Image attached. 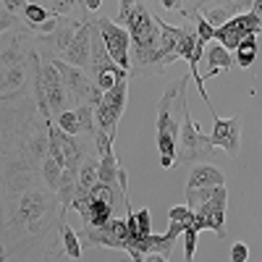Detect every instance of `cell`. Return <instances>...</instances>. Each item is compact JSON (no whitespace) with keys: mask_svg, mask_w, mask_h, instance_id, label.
Instances as JSON below:
<instances>
[{"mask_svg":"<svg viewBox=\"0 0 262 262\" xmlns=\"http://www.w3.org/2000/svg\"><path fill=\"white\" fill-rule=\"evenodd\" d=\"M168 217H170V223H181L184 228H194V223H196V212L191 210V207H186V205H176V207H170V212H168Z\"/></svg>","mask_w":262,"mask_h":262,"instance_id":"20","label":"cell"},{"mask_svg":"<svg viewBox=\"0 0 262 262\" xmlns=\"http://www.w3.org/2000/svg\"><path fill=\"white\" fill-rule=\"evenodd\" d=\"M249 259V247L244 242H236L231 247V262H247Z\"/></svg>","mask_w":262,"mask_h":262,"instance_id":"23","label":"cell"},{"mask_svg":"<svg viewBox=\"0 0 262 262\" xmlns=\"http://www.w3.org/2000/svg\"><path fill=\"white\" fill-rule=\"evenodd\" d=\"M226 186V176L212 165H194L189 173V184L186 191H205V189H221Z\"/></svg>","mask_w":262,"mask_h":262,"instance_id":"9","label":"cell"},{"mask_svg":"<svg viewBox=\"0 0 262 262\" xmlns=\"http://www.w3.org/2000/svg\"><path fill=\"white\" fill-rule=\"evenodd\" d=\"M186 86L189 79H176L168 84V90L163 92L158 102V149H160V163L163 168H173L179 152V131L186 111Z\"/></svg>","mask_w":262,"mask_h":262,"instance_id":"1","label":"cell"},{"mask_svg":"<svg viewBox=\"0 0 262 262\" xmlns=\"http://www.w3.org/2000/svg\"><path fill=\"white\" fill-rule=\"evenodd\" d=\"M42 210H45V194L29 191L24 200H21V205H18V221H29V223H34L37 217L42 215Z\"/></svg>","mask_w":262,"mask_h":262,"instance_id":"12","label":"cell"},{"mask_svg":"<svg viewBox=\"0 0 262 262\" xmlns=\"http://www.w3.org/2000/svg\"><path fill=\"white\" fill-rule=\"evenodd\" d=\"M254 58H257V34L247 37L242 45H238L233 60H236V66H242V69H249V66L254 63Z\"/></svg>","mask_w":262,"mask_h":262,"instance_id":"15","label":"cell"},{"mask_svg":"<svg viewBox=\"0 0 262 262\" xmlns=\"http://www.w3.org/2000/svg\"><path fill=\"white\" fill-rule=\"evenodd\" d=\"M86 238L92 244H100V247H107V249H126L128 242H131V233H128V226H126V217H113L107 226L102 228H90L86 226Z\"/></svg>","mask_w":262,"mask_h":262,"instance_id":"6","label":"cell"},{"mask_svg":"<svg viewBox=\"0 0 262 262\" xmlns=\"http://www.w3.org/2000/svg\"><path fill=\"white\" fill-rule=\"evenodd\" d=\"M215 149L212 139L205 137L200 128H196L191 113H189V105H186V111H184V131H181V155L184 160L194 163V160H205L210 152Z\"/></svg>","mask_w":262,"mask_h":262,"instance_id":"5","label":"cell"},{"mask_svg":"<svg viewBox=\"0 0 262 262\" xmlns=\"http://www.w3.org/2000/svg\"><path fill=\"white\" fill-rule=\"evenodd\" d=\"M118 173H121V165L116 163V152L100 160V184H118Z\"/></svg>","mask_w":262,"mask_h":262,"instance_id":"16","label":"cell"},{"mask_svg":"<svg viewBox=\"0 0 262 262\" xmlns=\"http://www.w3.org/2000/svg\"><path fill=\"white\" fill-rule=\"evenodd\" d=\"M97 27H100L107 55L113 58L116 66H121L123 71L131 74V37H128V32L105 16H97Z\"/></svg>","mask_w":262,"mask_h":262,"instance_id":"2","label":"cell"},{"mask_svg":"<svg viewBox=\"0 0 262 262\" xmlns=\"http://www.w3.org/2000/svg\"><path fill=\"white\" fill-rule=\"evenodd\" d=\"M257 32H262V27H259L257 16L249 11V13H238L236 18L228 21L223 29H217V32H215V39H217V45H223L228 53H231V50L236 53L238 45H242L247 37L257 34Z\"/></svg>","mask_w":262,"mask_h":262,"instance_id":"3","label":"cell"},{"mask_svg":"<svg viewBox=\"0 0 262 262\" xmlns=\"http://www.w3.org/2000/svg\"><path fill=\"white\" fill-rule=\"evenodd\" d=\"M194 249H196V228H184V257L186 262L194 259Z\"/></svg>","mask_w":262,"mask_h":262,"instance_id":"22","label":"cell"},{"mask_svg":"<svg viewBox=\"0 0 262 262\" xmlns=\"http://www.w3.org/2000/svg\"><path fill=\"white\" fill-rule=\"evenodd\" d=\"M215 121V128H212V144L226 149L231 158L238 155V147H242V123L238 118H212Z\"/></svg>","mask_w":262,"mask_h":262,"instance_id":"8","label":"cell"},{"mask_svg":"<svg viewBox=\"0 0 262 262\" xmlns=\"http://www.w3.org/2000/svg\"><path fill=\"white\" fill-rule=\"evenodd\" d=\"M58 128L63 131V134H69V137H79V134H81V123H79L76 111L60 113V116H58Z\"/></svg>","mask_w":262,"mask_h":262,"instance_id":"19","label":"cell"},{"mask_svg":"<svg viewBox=\"0 0 262 262\" xmlns=\"http://www.w3.org/2000/svg\"><path fill=\"white\" fill-rule=\"evenodd\" d=\"M90 200L92 202H102V205H111L116 202V194H113V186L111 184H97L92 191H90Z\"/></svg>","mask_w":262,"mask_h":262,"instance_id":"21","label":"cell"},{"mask_svg":"<svg viewBox=\"0 0 262 262\" xmlns=\"http://www.w3.org/2000/svg\"><path fill=\"white\" fill-rule=\"evenodd\" d=\"M202 11H205L207 24L217 32V29H223L231 18H236V16H238L242 6H238V3H228V6H212V3H205V6H202Z\"/></svg>","mask_w":262,"mask_h":262,"instance_id":"10","label":"cell"},{"mask_svg":"<svg viewBox=\"0 0 262 262\" xmlns=\"http://www.w3.org/2000/svg\"><path fill=\"white\" fill-rule=\"evenodd\" d=\"M42 176H45V181H48V186L50 189H60V179H63V168L48 155L45 158V163H42Z\"/></svg>","mask_w":262,"mask_h":262,"instance_id":"17","label":"cell"},{"mask_svg":"<svg viewBox=\"0 0 262 262\" xmlns=\"http://www.w3.org/2000/svg\"><path fill=\"white\" fill-rule=\"evenodd\" d=\"M233 63H236V60L231 58V53H228L223 45H212V48L207 50V66H210V69H207V76H205V79H212L217 71H228Z\"/></svg>","mask_w":262,"mask_h":262,"instance_id":"13","label":"cell"},{"mask_svg":"<svg viewBox=\"0 0 262 262\" xmlns=\"http://www.w3.org/2000/svg\"><path fill=\"white\" fill-rule=\"evenodd\" d=\"M226 202H228V191H226V186L215 189L212 200L205 202L202 207H196V210H194V212H196V223H194V228H196V231L210 228V231H215L217 236L223 238V236H226Z\"/></svg>","mask_w":262,"mask_h":262,"instance_id":"4","label":"cell"},{"mask_svg":"<svg viewBox=\"0 0 262 262\" xmlns=\"http://www.w3.org/2000/svg\"><path fill=\"white\" fill-rule=\"evenodd\" d=\"M60 233H63V244H66V252H69V257L79 259V257H81V244H79V236L74 233V228L66 223V221H60Z\"/></svg>","mask_w":262,"mask_h":262,"instance_id":"18","label":"cell"},{"mask_svg":"<svg viewBox=\"0 0 262 262\" xmlns=\"http://www.w3.org/2000/svg\"><path fill=\"white\" fill-rule=\"evenodd\" d=\"M24 84V66L16 63V66H3V97L8 100L13 86L18 90V86Z\"/></svg>","mask_w":262,"mask_h":262,"instance_id":"14","label":"cell"},{"mask_svg":"<svg viewBox=\"0 0 262 262\" xmlns=\"http://www.w3.org/2000/svg\"><path fill=\"white\" fill-rule=\"evenodd\" d=\"M147 262H168V257H160V254H149Z\"/></svg>","mask_w":262,"mask_h":262,"instance_id":"25","label":"cell"},{"mask_svg":"<svg viewBox=\"0 0 262 262\" xmlns=\"http://www.w3.org/2000/svg\"><path fill=\"white\" fill-rule=\"evenodd\" d=\"M92 32H95V21H84L76 32V37H74V42H71L69 53L63 55L74 69H90V63H92Z\"/></svg>","mask_w":262,"mask_h":262,"instance_id":"7","label":"cell"},{"mask_svg":"<svg viewBox=\"0 0 262 262\" xmlns=\"http://www.w3.org/2000/svg\"><path fill=\"white\" fill-rule=\"evenodd\" d=\"M254 16H257V21H259V27H262V0H254L252 3V8H249Z\"/></svg>","mask_w":262,"mask_h":262,"instance_id":"24","label":"cell"},{"mask_svg":"<svg viewBox=\"0 0 262 262\" xmlns=\"http://www.w3.org/2000/svg\"><path fill=\"white\" fill-rule=\"evenodd\" d=\"M16 8H21V16H24V21L29 27H34V29H39L42 24H48V21L53 18V13L48 11V6L45 3H13Z\"/></svg>","mask_w":262,"mask_h":262,"instance_id":"11","label":"cell"}]
</instances>
